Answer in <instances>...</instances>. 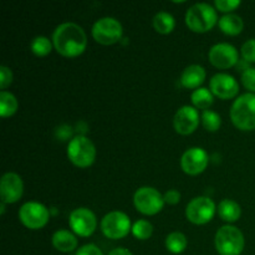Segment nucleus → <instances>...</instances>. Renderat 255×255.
I'll return each mask as SVG.
<instances>
[{"instance_id":"obj_1","label":"nucleus","mask_w":255,"mask_h":255,"mask_svg":"<svg viewBox=\"0 0 255 255\" xmlns=\"http://www.w3.org/2000/svg\"><path fill=\"white\" fill-rule=\"evenodd\" d=\"M52 45L62 56H80L87 47L86 32L75 22H64L55 29L52 34Z\"/></svg>"},{"instance_id":"obj_2","label":"nucleus","mask_w":255,"mask_h":255,"mask_svg":"<svg viewBox=\"0 0 255 255\" xmlns=\"http://www.w3.org/2000/svg\"><path fill=\"white\" fill-rule=\"evenodd\" d=\"M218 22L217 9L207 2H198L189 7L186 12V24L193 32H207Z\"/></svg>"},{"instance_id":"obj_3","label":"nucleus","mask_w":255,"mask_h":255,"mask_svg":"<svg viewBox=\"0 0 255 255\" xmlns=\"http://www.w3.org/2000/svg\"><path fill=\"white\" fill-rule=\"evenodd\" d=\"M231 120L242 131L255 129V94H244L234 101L231 109Z\"/></svg>"},{"instance_id":"obj_4","label":"nucleus","mask_w":255,"mask_h":255,"mask_svg":"<svg viewBox=\"0 0 255 255\" xmlns=\"http://www.w3.org/2000/svg\"><path fill=\"white\" fill-rule=\"evenodd\" d=\"M67 157L74 166L87 168L96 159V147L86 136H75L67 144Z\"/></svg>"},{"instance_id":"obj_5","label":"nucleus","mask_w":255,"mask_h":255,"mask_svg":"<svg viewBox=\"0 0 255 255\" xmlns=\"http://www.w3.org/2000/svg\"><path fill=\"white\" fill-rule=\"evenodd\" d=\"M214 243L219 255H241L246 241L241 229L234 226H224L217 232Z\"/></svg>"},{"instance_id":"obj_6","label":"nucleus","mask_w":255,"mask_h":255,"mask_svg":"<svg viewBox=\"0 0 255 255\" xmlns=\"http://www.w3.org/2000/svg\"><path fill=\"white\" fill-rule=\"evenodd\" d=\"M133 204L139 213L154 216L163 209L164 198L153 187H141L134 193Z\"/></svg>"},{"instance_id":"obj_7","label":"nucleus","mask_w":255,"mask_h":255,"mask_svg":"<svg viewBox=\"0 0 255 255\" xmlns=\"http://www.w3.org/2000/svg\"><path fill=\"white\" fill-rule=\"evenodd\" d=\"M101 231L104 236L109 239H122L128 236L132 231L131 221L126 213L120 211H114L107 213L101 221Z\"/></svg>"},{"instance_id":"obj_8","label":"nucleus","mask_w":255,"mask_h":255,"mask_svg":"<svg viewBox=\"0 0 255 255\" xmlns=\"http://www.w3.org/2000/svg\"><path fill=\"white\" fill-rule=\"evenodd\" d=\"M124 29L121 22L115 17H102L92 26V36L101 45H114L122 39Z\"/></svg>"},{"instance_id":"obj_9","label":"nucleus","mask_w":255,"mask_h":255,"mask_svg":"<svg viewBox=\"0 0 255 255\" xmlns=\"http://www.w3.org/2000/svg\"><path fill=\"white\" fill-rule=\"evenodd\" d=\"M216 211V203L211 198L197 197L187 204L186 217L191 223L203 226V224L209 223L214 218Z\"/></svg>"},{"instance_id":"obj_10","label":"nucleus","mask_w":255,"mask_h":255,"mask_svg":"<svg viewBox=\"0 0 255 255\" xmlns=\"http://www.w3.org/2000/svg\"><path fill=\"white\" fill-rule=\"evenodd\" d=\"M50 218V212L44 204L37 202H27L22 204L19 211V219L26 228L41 229L47 224Z\"/></svg>"},{"instance_id":"obj_11","label":"nucleus","mask_w":255,"mask_h":255,"mask_svg":"<svg viewBox=\"0 0 255 255\" xmlns=\"http://www.w3.org/2000/svg\"><path fill=\"white\" fill-rule=\"evenodd\" d=\"M70 228L80 237L92 236L97 228V218L92 211L87 208H77L71 212L69 218Z\"/></svg>"},{"instance_id":"obj_12","label":"nucleus","mask_w":255,"mask_h":255,"mask_svg":"<svg viewBox=\"0 0 255 255\" xmlns=\"http://www.w3.org/2000/svg\"><path fill=\"white\" fill-rule=\"evenodd\" d=\"M208 153L201 147H192L187 149L181 158V167L184 173L189 176H198L206 171L208 166Z\"/></svg>"},{"instance_id":"obj_13","label":"nucleus","mask_w":255,"mask_h":255,"mask_svg":"<svg viewBox=\"0 0 255 255\" xmlns=\"http://www.w3.org/2000/svg\"><path fill=\"white\" fill-rule=\"evenodd\" d=\"M209 61L217 69H229L238 64V50L231 44L221 42L209 50Z\"/></svg>"},{"instance_id":"obj_14","label":"nucleus","mask_w":255,"mask_h":255,"mask_svg":"<svg viewBox=\"0 0 255 255\" xmlns=\"http://www.w3.org/2000/svg\"><path fill=\"white\" fill-rule=\"evenodd\" d=\"M199 125V114L196 107L183 106L176 112L173 119V126L177 133L182 136L192 134Z\"/></svg>"},{"instance_id":"obj_15","label":"nucleus","mask_w":255,"mask_h":255,"mask_svg":"<svg viewBox=\"0 0 255 255\" xmlns=\"http://www.w3.org/2000/svg\"><path fill=\"white\" fill-rule=\"evenodd\" d=\"M24 193V183L21 177L16 173L7 172L2 176L1 183H0V194H1V202L5 204L16 203Z\"/></svg>"},{"instance_id":"obj_16","label":"nucleus","mask_w":255,"mask_h":255,"mask_svg":"<svg viewBox=\"0 0 255 255\" xmlns=\"http://www.w3.org/2000/svg\"><path fill=\"white\" fill-rule=\"evenodd\" d=\"M211 92L222 100L234 99L239 92V84L233 76L228 74L214 75L209 82Z\"/></svg>"},{"instance_id":"obj_17","label":"nucleus","mask_w":255,"mask_h":255,"mask_svg":"<svg viewBox=\"0 0 255 255\" xmlns=\"http://www.w3.org/2000/svg\"><path fill=\"white\" fill-rule=\"evenodd\" d=\"M206 70L199 65H191L186 67L181 75V84L182 86L189 90L199 89L202 84L206 80Z\"/></svg>"},{"instance_id":"obj_18","label":"nucleus","mask_w":255,"mask_h":255,"mask_svg":"<svg viewBox=\"0 0 255 255\" xmlns=\"http://www.w3.org/2000/svg\"><path fill=\"white\" fill-rule=\"evenodd\" d=\"M77 238L66 229H60L55 232L52 236V246L56 251L62 252V253H70L77 248Z\"/></svg>"},{"instance_id":"obj_19","label":"nucleus","mask_w":255,"mask_h":255,"mask_svg":"<svg viewBox=\"0 0 255 255\" xmlns=\"http://www.w3.org/2000/svg\"><path fill=\"white\" fill-rule=\"evenodd\" d=\"M219 29L229 36H237L243 31L244 22L241 16L236 14H227L222 16L218 21Z\"/></svg>"},{"instance_id":"obj_20","label":"nucleus","mask_w":255,"mask_h":255,"mask_svg":"<svg viewBox=\"0 0 255 255\" xmlns=\"http://www.w3.org/2000/svg\"><path fill=\"white\" fill-rule=\"evenodd\" d=\"M218 213L222 221L234 223L242 216V208L233 199H223L218 206Z\"/></svg>"},{"instance_id":"obj_21","label":"nucleus","mask_w":255,"mask_h":255,"mask_svg":"<svg viewBox=\"0 0 255 255\" xmlns=\"http://www.w3.org/2000/svg\"><path fill=\"white\" fill-rule=\"evenodd\" d=\"M153 27L159 34H171L176 27V20L169 12L159 11L153 17Z\"/></svg>"},{"instance_id":"obj_22","label":"nucleus","mask_w":255,"mask_h":255,"mask_svg":"<svg viewBox=\"0 0 255 255\" xmlns=\"http://www.w3.org/2000/svg\"><path fill=\"white\" fill-rule=\"evenodd\" d=\"M191 99L194 107L199 110H203V111L208 110L214 102L213 94L208 89H206V87H199V89L194 90L192 92Z\"/></svg>"},{"instance_id":"obj_23","label":"nucleus","mask_w":255,"mask_h":255,"mask_svg":"<svg viewBox=\"0 0 255 255\" xmlns=\"http://www.w3.org/2000/svg\"><path fill=\"white\" fill-rule=\"evenodd\" d=\"M188 246V241L187 237L181 232H173V233L168 234L166 238V248L167 251L171 252L173 254H181L183 253Z\"/></svg>"},{"instance_id":"obj_24","label":"nucleus","mask_w":255,"mask_h":255,"mask_svg":"<svg viewBox=\"0 0 255 255\" xmlns=\"http://www.w3.org/2000/svg\"><path fill=\"white\" fill-rule=\"evenodd\" d=\"M17 107H19V102L14 95L7 91L0 92V115L1 117L6 119V117L15 115Z\"/></svg>"},{"instance_id":"obj_25","label":"nucleus","mask_w":255,"mask_h":255,"mask_svg":"<svg viewBox=\"0 0 255 255\" xmlns=\"http://www.w3.org/2000/svg\"><path fill=\"white\" fill-rule=\"evenodd\" d=\"M30 49L36 56H47L52 50V42L46 36H36L30 44Z\"/></svg>"},{"instance_id":"obj_26","label":"nucleus","mask_w":255,"mask_h":255,"mask_svg":"<svg viewBox=\"0 0 255 255\" xmlns=\"http://www.w3.org/2000/svg\"><path fill=\"white\" fill-rule=\"evenodd\" d=\"M131 232L134 238L139 239V241H146V239L151 238L153 234V226L148 221L139 219L132 226Z\"/></svg>"},{"instance_id":"obj_27","label":"nucleus","mask_w":255,"mask_h":255,"mask_svg":"<svg viewBox=\"0 0 255 255\" xmlns=\"http://www.w3.org/2000/svg\"><path fill=\"white\" fill-rule=\"evenodd\" d=\"M202 124H203V127L207 131L216 132L221 127L222 119L217 112L211 111V110H206L202 114Z\"/></svg>"},{"instance_id":"obj_28","label":"nucleus","mask_w":255,"mask_h":255,"mask_svg":"<svg viewBox=\"0 0 255 255\" xmlns=\"http://www.w3.org/2000/svg\"><path fill=\"white\" fill-rule=\"evenodd\" d=\"M242 82L249 91L255 92V67H248L242 74Z\"/></svg>"},{"instance_id":"obj_29","label":"nucleus","mask_w":255,"mask_h":255,"mask_svg":"<svg viewBox=\"0 0 255 255\" xmlns=\"http://www.w3.org/2000/svg\"><path fill=\"white\" fill-rule=\"evenodd\" d=\"M241 52L244 61L255 62V39H251L247 42H244Z\"/></svg>"},{"instance_id":"obj_30","label":"nucleus","mask_w":255,"mask_h":255,"mask_svg":"<svg viewBox=\"0 0 255 255\" xmlns=\"http://www.w3.org/2000/svg\"><path fill=\"white\" fill-rule=\"evenodd\" d=\"M216 9L222 12H231L241 5L239 0H216Z\"/></svg>"},{"instance_id":"obj_31","label":"nucleus","mask_w":255,"mask_h":255,"mask_svg":"<svg viewBox=\"0 0 255 255\" xmlns=\"http://www.w3.org/2000/svg\"><path fill=\"white\" fill-rule=\"evenodd\" d=\"M12 82V72L9 67L0 66V87L5 91L7 86Z\"/></svg>"},{"instance_id":"obj_32","label":"nucleus","mask_w":255,"mask_h":255,"mask_svg":"<svg viewBox=\"0 0 255 255\" xmlns=\"http://www.w3.org/2000/svg\"><path fill=\"white\" fill-rule=\"evenodd\" d=\"M76 255H104L101 249L95 244H86L82 246L79 251L76 252Z\"/></svg>"},{"instance_id":"obj_33","label":"nucleus","mask_w":255,"mask_h":255,"mask_svg":"<svg viewBox=\"0 0 255 255\" xmlns=\"http://www.w3.org/2000/svg\"><path fill=\"white\" fill-rule=\"evenodd\" d=\"M163 198L164 203L174 206V204L179 203V201H181V193H179L177 189H169V191H167L166 193H164Z\"/></svg>"},{"instance_id":"obj_34","label":"nucleus","mask_w":255,"mask_h":255,"mask_svg":"<svg viewBox=\"0 0 255 255\" xmlns=\"http://www.w3.org/2000/svg\"><path fill=\"white\" fill-rule=\"evenodd\" d=\"M109 255H133V254L126 248H116L114 249V251L110 252Z\"/></svg>"},{"instance_id":"obj_35","label":"nucleus","mask_w":255,"mask_h":255,"mask_svg":"<svg viewBox=\"0 0 255 255\" xmlns=\"http://www.w3.org/2000/svg\"><path fill=\"white\" fill-rule=\"evenodd\" d=\"M5 213V203L1 202V211H0V214H4Z\"/></svg>"}]
</instances>
